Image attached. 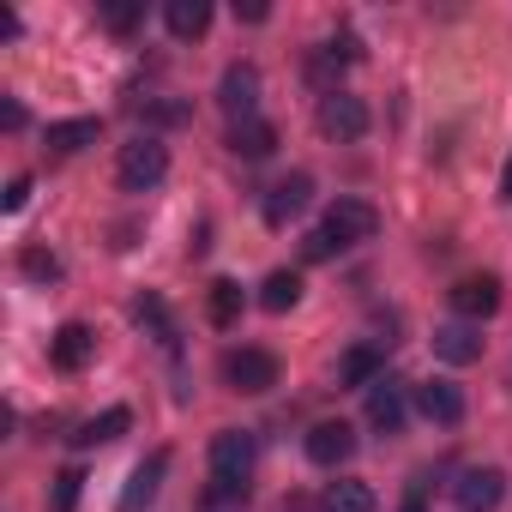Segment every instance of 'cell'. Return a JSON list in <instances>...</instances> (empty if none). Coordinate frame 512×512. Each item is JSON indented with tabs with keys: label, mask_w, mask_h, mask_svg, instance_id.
I'll list each match as a JSON object with an SVG mask.
<instances>
[{
	"label": "cell",
	"mask_w": 512,
	"mask_h": 512,
	"mask_svg": "<svg viewBox=\"0 0 512 512\" xmlns=\"http://www.w3.org/2000/svg\"><path fill=\"white\" fill-rule=\"evenodd\" d=\"M217 109L229 115V127L260 121V67L229 61V67H223V79H217Z\"/></svg>",
	"instance_id": "1"
},
{
	"label": "cell",
	"mask_w": 512,
	"mask_h": 512,
	"mask_svg": "<svg viewBox=\"0 0 512 512\" xmlns=\"http://www.w3.org/2000/svg\"><path fill=\"white\" fill-rule=\"evenodd\" d=\"M223 380H229V392L260 398V392L278 386V356L272 350H229L223 356Z\"/></svg>",
	"instance_id": "2"
},
{
	"label": "cell",
	"mask_w": 512,
	"mask_h": 512,
	"mask_svg": "<svg viewBox=\"0 0 512 512\" xmlns=\"http://www.w3.org/2000/svg\"><path fill=\"white\" fill-rule=\"evenodd\" d=\"M320 133L338 139V145H356L368 133V103L350 97V91H326L320 97Z\"/></svg>",
	"instance_id": "3"
},
{
	"label": "cell",
	"mask_w": 512,
	"mask_h": 512,
	"mask_svg": "<svg viewBox=\"0 0 512 512\" xmlns=\"http://www.w3.org/2000/svg\"><path fill=\"white\" fill-rule=\"evenodd\" d=\"M163 175H169V151H163L157 139L121 145V187H127V193H151Z\"/></svg>",
	"instance_id": "4"
},
{
	"label": "cell",
	"mask_w": 512,
	"mask_h": 512,
	"mask_svg": "<svg viewBox=\"0 0 512 512\" xmlns=\"http://www.w3.org/2000/svg\"><path fill=\"white\" fill-rule=\"evenodd\" d=\"M211 470H217L223 482H247V470H253V434H247V428L211 434Z\"/></svg>",
	"instance_id": "5"
},
{
	"label": "cell",
	"mask_w": 512,
	"mask_h": 512,
	"mask_svg": "<svg viewBox=\"0 0 512 512\" xmlns=\"http://www.w3.org/2000/svg\"><path fill=\"white\" fill-rule=\"evenodd\" d=\"M452 500H458L464 512H494V506L506 500V476H500L494 464H482V470H464V476L452 482Z\"/></svg>",
	"instance_id": "6"
},
{
	"label": "cell",
	"mask_w": 512,
	"mask_h": 512,
	"mask_svg": "<svg viewBox=\"0 0 512 512\" xmlns=\"http://www.w3.org/2000/svg\"><path fill=\"white\" fill-rule=\"evenodd\" d=\"M326 229L350 247V241H368V235L380 229V211H374L368 199H338V205L326 211Z\"/></svg>",
	"instance_id": "7"
},
{
	"label": "cell",
	"mask_w": 512,
	"mask_h": 512,
	"mask_svg": "<svg viewBox=\"0 0 512 512\" xmlns=\"http://www.w3.org/2000/svg\"><path fill=\"white\" fill-rule=\"evenodd\" d=\"M308 458L326 464V470L350 464V458H356V428H350V422H320V428L308 434Z\"/></svg>",
	"instance_id": "8"
},
{
	"label": "cell",
	"mask_w": 512,
	"mask_h": 512,
	"mask_svg": "<svg viewBox=\"0 0 512 512\" xmlns=\"http://www.w3.org/2000/svg\"><path fill=\"white\" fill-rule=\"evenodd\" d=\"M452 308H458L464 320H488V314L500 308V278H488V272L458 278V284H452Z\"/></svg>",
	"instance_id": "9"
},
{
	"label": "cell",
	"mask_w": 512,
	"mask_h": 512,
	"mask_svg": "<svg viewBox=\"0 0 512 512\" xmlns=\"http://www.w3.org/2000/svg\"><path fill=\"white\" fill-rule=\"evenodd\" d=\"M163 476H169V452H151V458L127 476V488H121V512H145V506L157 500Z\"/></svg>",
	"instance_id": "10"
},
{
	"label": "cell",
	"mask_w": 512,
	"mask_h": 512,
	"mask_svg": "<svg viewBox=\"0 0 512 512\" xmlns=\"http://www.w3.org/2000/svg\"><path fill=\"white\" fill-rule=\"evenodd\" d=\"M91 350H97V338H91V326H79V320H67V326L55 332V344H49V362H55L61 374H79V368L91 362Z\"/></svg>",
	"instance_id": "11"
},
{
	"label": "cell",
	"mask_w": 512,
	"mask_h": 512,
	"mask_svg": "<svg viewBox=\"0 0 512 512\" xmlns=\"http://www.w3.org/2000/svg\"><path fill=\"white\" fill-rule=\"evenodd\" d=\"M416 404H422V416L440 422V428H458V422H464V392H458L452 380H428V386H416Z\"/></svg>",
	"instance_id": "12"
},
{
	"label": "cell",
	"mask_w": 512,
	"mask_h": 512,
	"mask_svg": "<svg viewBox=\"0 0 512 512\" xmlns=\"http://www.w3.org/2000/svg\"><path fill=\"white\" fill-rule=\"evenodd\" d=\"M308 193H314V181H308V175H284V181L266 193V223H272V229H284V223L308 205Z\"/></svg>",
	"instance_id": "13"
},
{
	"label": "cell",
	"mask_w": 512,
	"mask_h": 512,
	"mask_svg": "<svg viewBox=\"0 0 512 512\" xmlns=\"http://www.w3.org/2000/svg\"><path fill=\"white\" fill-rule=\"evenodd\" d=\"M368 422H374L380 434H398V428H404V386H398V380H374V386H368Z\"/></svg>",
	"instance_id": "14"
},
{
	"label": "cell",
	"mask_w": 512,
	"mask_h": 512,
	"mask_svg": "<svg viewBox=\"0 0 512 512\" xmlns=\"http://www.w3.org/2000/svg\"><path fill=\"white\" fill-rule=\"evenodd\" d=\"M434 356H440V362H452V368L476 362V356H482V338H476V326H464V320L440 326V332H434Z\"/></svg>",
	"instance_id": "15"
},
{
	"label": "cell",
	"mask_w": 512,
	"mask_h": 512,
	"mask_svg": "<svg viewBox=\"0 0 512 512\" xmlns=\"http://www.w3.org/2000/svg\"><path fill=\"white\" fill-rule=\"evenodd\" d=\"M229 151L247 157V163H260V157L278 151V127L272 121H241V127H229Z\"/></svg>",
	"instance_id": "16"
},
{
	"label": "cell",
	"mask_w": 512,
	"mask_h": 512,
	"mask_svg": "<svg viewBox=\"0 0 512 512\" xmlns=\"http://www.w3.org/2000/svg\"><path fill=\"white\" fill-rule=\"evenodd\" d=\"M133 428V410H103V416H91V422H79V434H73V446H109V440H121Z\"/></svg>",
	"instance_id": "17"
},
{
	"label": "cell",
	"mask_w": 512,
	"mask_h": 512,
	"mask_svg": "<svg viewBox=\"0 0 512 512\" xmlns=\"http://www.w3.org/2000/svg\"><path fill=\"white\" fill-rule=\"evenodd\" d=\"M163 25L187 43V37H205V25H211V7H205V0H169V7H163Z\"/></svg>",
	"instance_id": "18"
},
{
	"label": "cell",
	"mask_w": 512,
	"mask_h": 512,
	"mask_svg": "<svg viewBox=\"0 0 512 512\" xmlns=\"http://www.w3.org/2000/svg\"><path fill=\"white\" fill-rule=\"evenodd\" d=\"M374 380H380V350H374V344L344 350V362H338V386H374Z\"/></svg>",
	"instance_id": "19"
},
{
	"label": "cell",
	"mask_w": 512,
	"mask_h": 512,
	"mask_svg": "<svg viewBox=\"0 0 512 512\" xmlns=\"http://www.w3.org/2000/svg\"><path fill=\"white\" fill-rule=\"evenodd\" d=\"M320 512H374V488L368 482H326Z\"/></svg>",
	"instance_id": "20"
},
{
	"label": "cell",
	"mask_w": 512,
	"mask_h": 512,
	"mask_svg": "<svg viewBox=\"0 0 512 512\" xmlns=\"http://www.w3.org/2000/svg\"><path fill=\"white\" fill-rule=\"evenodd\" d=\"M296 302H302V278H296V272H272V278L260 284V308H266V314H290Z\"/></svg>",
	"instance_id": "21"
},
{
	"label": "cell",
	"mask_w": 512,
	"mask_h": 512,
	"mask_svg": "<svg viewBox=\"0 0 512 512\" xmlns=\"http://www.w3.org/2000/svg\"><path fill=\"white\" fill-rule=\"evenodd\" d=\"M97 133H103L97 121H55L49 127V145L55 151H85V145H97Z\"/></svg>",
	"instance_id": "22"
},
{
	"label": "cell",
	"mask_w": 512,
	"mask_h": 512,
	"mask_svg": "<svg viewBox=\"0 0 512 512\" xmlns=\"http://www.w3.org/2000/svg\"><path fill=\"white\" fill-rule=\"evenodd\" d=\"M211 320H217V326H235V320H241V290H235L229 278L211 284Z\"/></svg>",
	"instance_id": "23"
},
{
	"label": "cell",
	"mask_w": 512,
	"mask_h": 512,
	"mask_svg": "<svg viewBox=\"0 0 512 512\" xmlns=\"http://www.w3.org/2000/svg\"><path fill=\"white\" fill-rule=\"evenodd\" d=\"M25 278H37V284H55L61 278V260H55V253H43V247H25Z\"/></svg>",
	"instance_id": "24"
},
{
	"label": "cell",
	"mask_w": 512,
	"mask_h": 512,
	"mask_svg": "<svg viewBox=\"0 0 512 512\" xmlns=\"http://www.w3.org/2000/svg\"><path fill=\"white\" fill-rule=\"evenodd\" d=\"M79 488H85V470H61V476H55V506H49V512H73V506H79Z\"/></svg>",
	"instance_id": "25"
},
{
	"label": "cell",
	"mask_w": 512,
	"mask_h": 512,
	"mask_svg": "<svg viewBox=\"0 0 512 512\" xmlns=\"http://www.w3.org/2000/svg\"><path fill=\"white\" fill-rule=\"evenodd\" d=\"M338 247H344V241H338V235H332V229H326V223H320V229H308V235H302V253H308V260H332V253H338Z\"/></svg>",
	"instance_id": "26"
},
{
	"label": "cell",
	"mask_w": 512,
	"mask_h": 512,
	"mask_svg": "<svg viewBox=\"0 0 512 512\" xmlns=\"http://www.w3.org/2000/svg\"><path fill=\"white\" fill-rule=\"evenodd\" d=\"M133 320L151 326L157 338H169V320H163V302H157V296H139V302H133Z\"/></svg>",
	"instance_id": "27"
},
{
	"label": "cell",
	"mask_w": 512,
	"mask_h": 512,
	"mask_svg": "<svg viewBox=\"0 0 512 512\" xmlns=\"http://www.w3.org/2000/svg\"><path fill=\"white\" fill-rule=\"evenodd\" d=\"M103 25H109V31H121V37H127V31H133V25H139V7H133V0H109V7H103Z\"/></svg>",
	"instance_id": "28"
},
{
	"label": "cell",
	"mask_w": 512,
	"mask_h": 512,
	"mask_svg": "<svg viewBox=\"0 0 512 512\" xmlns=\"http://www.w3.org/2000/svg\"><path fill=\"white\" fill-rule=\"evenodd\" d=\"M25 199H31V175H13L7 181V211H25Z\"/></svg>",
	"instance_id": "29"
},
{
	"label": "cell",
	"mask_w": 512,
	"mask_h": 512,
	"mask_svg": "<svg viewBox=\"0 0 512 512\" xmlns=\"http://www.w3.org/2000/svg\"><path fill=\"white\" fill-rule=\"evenodd\" d=\"M235 19H247V25H266V7H260V0H247V7H235Z\"/></svg>",
	"instance_id": "30"
},
{
	"label": "cell",
	"mask_w": 512,
	"mask_h": 512,
	"mask_svg": "<svg viewBox=\"0 0 512 512\" xmlns=\"http://www.w3.org/2000/svg\"><path fill=\"white\" fill-rule=\"evenodd\" d=\"M500 199H512V157H506V175H500Z\"/></svg>",
	"instance_id": "31"
},
{
	"label": "cell",
	"mask_w": 512,
	"mask_h": 512,
	"mask_svg": "<svg viewBox=\"0 0 512 512\" xmlns=\"http://www.w3.org/2000/svg\"><path fill=\"white\" fill-rule=\"evenodd\" d=\"M404 512H422V500H410V506H404Z\"/></svg>",
	"instance_id": "32"
}]
</instances>
